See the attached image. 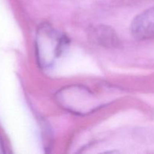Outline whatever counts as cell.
I'll return each instance as SVG.
<instances>
[{"mask_svg":"<svg viewBox=\"0 0 154 154\" xmlns=\"http://www.w3.org/2000/svg\"><path fill=\"white\" fill-rule=\"evenodd\" d=\"M65 38L48 26H42L37 36V49L41 64L48 66L59 56Z\"/></svg>","mask_w":154,"mask_h":154,"instance_id":"6da1fadb","label":"cell"},{"mask_svg":"<svg viewBox=\"0 0 154 154\" xmlns=\"http://www.w3.org/2000/svg\"><path fill=\"white\" fill-rule=\"evenodd\" d=\"M57 96L63 107L75 113L90 112L96 105L93 94L84 87H66L59 92Z\"/></svg>","mask_w":154,"mask_h":154,"instance_id":"7a4b0ae2","label":"cell"},{"mask_svg":"<svg viewBox=\"0 0 154 154\" xmlns=\"http://www.w3.org/2000/svg\"><path fill=\"white\" fill-rule=\"evenodd\" d=\"M131 32L138 40L154 38V6L133 20L131 24Z\"/></svg>","mask_w":154,"mask_h":154,"instance_id":"3957f363","label":"cell"},{"mask_svg":"<svg viewBox=\"0 0 154 154\" xmlns=\"http://www.w3.org/2000/svg\"><path fill=\"white\" fill-rule=\"evenodd\" d=\"M92 40L104 47H117L120 45V39L114 29L108 26H96L90 32Z\"/></svg>","mask_w":154,"mask_h":154,"instance_id":"277c9868","label":"cell"},{"mask_svg":"<svg viewBox=\"0 0 154 154\" xmlns=\"http://www.w3.org/2000/svg\"><path fill=\"white\" fill-rule=\"evenodd\" d=\"M4 153V149H3V145H2V141L1 135H0V153Z\"/></svg>","mask_w":154,"mask_h":154,"instance_id":"5b68a950","label":"cell"}]
</instances>
